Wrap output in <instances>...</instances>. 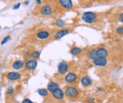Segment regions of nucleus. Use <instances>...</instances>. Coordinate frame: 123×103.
<instances>
[{"label": "nucleus", "mask_w": 123, "mask_h": 103, "mask_svg": "<svg viewBox=\"0 0 123 103\" xmlns=\"http://www.w3.org/2000/svg\"><path fill=\"white\" fill-rule=\"evenodd\" d=\"M24 4H25V5H28V4H29V2H26Z\"/></svg>", "instance_id": "31"}, {"label": "nucleus", "mask_w": 123, "mask_h": 103, "mask_svg": "<svg viewBox=\"0 0 123 103\" xmlns=\"http://www.w3.org/2000/svg\"><path fill=\"white\" fill-rule=\"evenodd\" d=\"M93 63L98 66H105L107 64V60L103 57H97L93 60Z\"/></svg>", "instance_id": "4"}, {"label": "nucleus", "mask_w": 123, "mask_h": 103, "mask_svg": "<svg viewBox=\"0 0 123 103\" xmlns=\"http://www.w3.org/2000/svg\"><path fill=\"white\" fill-rule=\"evenodd\" d=\"M69 32H70V30L69 29H62L59 30L58 32L56 33L54 38V39H60L61 38H63L64 35H67Z\"/></svg>", "instance_id": "5"}, {"label": "nucleus", "mask_w": 123, "mask_h": 103, "mask_svg": "<svg viewBox=\"0 0 123 103\" xmlns=\"http://www.w3.org/2000/svg\"><path fill=\"white\" fill-rule=\"evenodd\" d=\"M88 56L90 60H94L98 56H97V52H96V50H91L89 53H88Z\"/></svg>", "instance_id": "18"}, {"label": "nucleus", "mask_w": 123, "mask_h": 103, "mask_svg": "<svg viewBox=\"0 0 123 103\" xmlns=\"http://www.w3.org/2000/svg\"><path fill=\"white\" fill-rule=\"evenodd\" d=\"M59 88V85L54 82H50L48 84V90L50 92H54L57 89Z\"/></svg>", "instance_id": "15"}, {"label": "nucleus", "mask_w": 123, "mask_h": 103, "mask_svg": "<svg viewBox=\"0 0 123 103\" xmlns=\"http://www.w3.org/2000/svg\"><path fill=\"white\" fill-rule=\"evenodd\" d=\"M76 79H77L76 75L73 72H70V73H68L67 75H66L65 81L68 84H73L76 81Z\"/></svg>", "instance_id": "7"}, {"label": "nucleus", "mask_w": 123, "mask_h": 103, "mask_svg": "<svg viewBox=\"0 0 123 103\" xmlns=\"http://www.w3.org/2000/svg\"><path fill=\"white\" fill-rule=\"evenodd\" d=\"M82 20L85 22L88 23H92L96 20L97 19V14L94 12H91V11H87L85 12L84 14L82 16Z\"/></svg>", "instance_id": "1"}, {"label": "nucleus", "mask_w": 123, "mask_h": 103, "mask_svg": "<svg viewBox=\"0 0 123 103\" xmlns=\"http://www.w3.org/2000/svg\"><path fill=\"white\" fill-rule=\"evenodd\" d=\"M94 102V99H93V98H90L89 99V102L90 103H92V102Z\"/></svg>", "instance_id": "30"}, {"label": "nucleus", "mask_w": 123, "mask_h": 103, "mask_svg": "<svg viewBox=\"0 0 123 103\" xmlns=\"http://www.w3.org/2000/svg\"><path fill=\"white\" fill-rule=\"evenodd\" d=\"M55 25L60 28H63L65 26V22L61 19H58L55 20Z\"/></svg>", "instance_id": "19"}, {"label": "nucleus", "mask_w": 123, "mask_h": 103, "mask_svg": "<svg viewBox=\"0 0 123 103\" xmlns=\"http://www.w3.org/2000/svg\"><path fill=\"white\" fill-rule=\"evenodd\" d=\"M118 20L122 22V23H123V13H122V14L118 16Z\"/></svg>", "instance_id": "25"}, {"label": "nucleus", "mask_w": 123, "mask_h": 103, "mask_svg": "<svg viewBox=\"0 0 123 103\" xmlns=\"http://www.w3.org/2000/svg\"><path fill=\"white\" fill-rule=\"evenodd\" d=\"M116 32L118 35H123V26H119L116 29Z\"/></svg>", "instance_id": "22"}, {"label": "nucleus", "mask_w": 123, "mask_h": 103, "mask_svg": "<svg viewBox=\"0 0 123 103\" xmlns=\"http://www.w3.org/2000/svg\"><path fill=\"white\" fill-rule=\"evenodd\" d=\"M40 12H41V14H43V15L48 16V15H50L52 13V10H51V8L50 6L45 5V6H42L41 8Z\"/></svg>", "instance_id": "11"}, {"label": "nucleus", "mask_w": 123, "mask_h": 103, "mask_svg": "<svg viewBox=\"0 0 123 103\" xmlns=\"http://www.w3.org/2000/svg\"><path fill=\"white\" fill-rule=\"evenodd\" d=\"M7 78L11 80H15L20 78V75L17 71H12L7 75Z\"/></svg>", "instance_id": "12"}, {"label": "nucleus", "mask_w": 123, "mask_h": 103, "mask_svg": "<svg viewBox=\"0 0 123 103\" xmlns=\"http://www.w3.org/2000/svg\"><path fill=\"white\" fill-rule=\"evenodd\" d=\"M22 103H33L31 100L28 99V98H25L24 100H23V102H22Z\"/></svg>", "instance_id": "24"}, {"label": "nucleus", "mask_w": 123, "mask_h": 103, "mask_svg": "<svg viewBox=\"0 0 123 103\" xmlns=\"http://www.w3.org/2000/svg\"><path fill=\"white\" fill-rule=\"evenodd\" d=\"M38 93L40 96H46L48 95V90L46 89H39L38 90Z\"/></svg>", "instance_id": "20"}, {"label": "nucleus", "mask_w": 123, "mask_h": 103, "mask_svg": "<svg viewBox=\"0 0 123 103\" xmlns=\"http://www.w3.org/2000/svg\"><path fill=\"white\" fill-rule=\"evenodd\" d=\"M52 96L54 98L58 100H60L62 99L64 96V91L62 89H60V88L57 89L56 90H54V92H52Z\"/></svg>", "instance_id": "6"}, {"label": "nucleus", "mask_w": 123, "mask_h": 103, "mask_svg": "<svg viewBox=\"0 0 123 103\" xmlns=\"http://www.w3.org/2000/svg\"><path fill=\"white\" fill-rule=\"evenodd\" d=\"M68 64L67 63V62L62 61L61 62L58 64V72L60 75H65L67 72L68 71Z\"/></svg>", "instance_id": "3"}, {"label": "nucleus", "mask_w": 123, "mask_h": 103, "mask_svg": "<svg viewBox=\"0 0 123 103\" xmlns=\"http://www.w3.org/2000/svg\"><path fill=\"white\" fill-rule=\"evenodd\" d=\"M36 66H37V61L34 59L27 61V62L26 63V67L29 70H33L36 68Z\"/></svg>", "instance_id": "9"}, {"label": "nucleus", "mask_w": 123, "mask_h": 103, "mask_svg": "<svg viewBox=\"0 0 123 103\" xmlns=\"http://www.w3.org/2000/svg\"><path fill=\"white\" fill-rule=\"evenodd\" d=\"M24 61H22V60H17L16 62H15L14 63H13V66H12V67L13 68H14L15 69H21L22 67L24 66Z\"/></svg>", "instance_id": "16"}, {"label": "nucleus", "mask_w": 123, "mask_h": 103, "mask_svg": "<svg viewBox=\"0 0 123 103\" xmlns=\"http://www.w3.org/2000/svg\"><path fill=\"white\" fill-rule=\"evenodd\" d=\"M59 2L61 6L66 8V9H71L73 8L72 0H59Z\"/></svg>", "instance_id": "8"}, {"label": "nucleus", "mask_w": 123, "mask_h": 103, "mask_svg": "<svg viewBox=\"0 0 123 103\" xmlns=\"http://www.w3.org/2000/svg\"><path fill=\"white\" fill-rule=\"evenodd\" d=\"M20 6V3H17L16 5L14 6V8H13V9H17V8H18Z\"/></svg>", "instance_id": "28"}, {"label": "nucleus", "mask_w": 123, "mask_h": 103, "mask_svg": "<svg viewBox=\"0 0 123 103\" xmlns=\"http://www.w3.org/2000/svg\"><path fill=\"white\" fill-rule=\"evenodd\" d=\"M30 56H31V53H30V52H27V53H26V54H25V58H29Z\"/></svg>", "instance_id": "27"}, {"label": "nucleus", "mask_w": 123, "mask_h": 103, "mask_svg": "<svg viewBox=\"0 0 123 103\" xmlns=\"http://www.w3.org/2000/svg\"><path fill=\"white\" fill-rule=\"evenodd\" d=\"M81 83L83 86L87 87V86H89V85L92 83V79L89 77V76H85L83 77L81 80Z\"/></svg>", "instance_id": "13"}, {"label": "nucleus", "mask_w": 123, "mask_h": 103, "mask_svg": "<svg viewBox=\"0 0 123 103\" xmlns=\"http://www.w3.org/2000/svg\"><path fill=\"white\" fill-rule=\"evenodd\" d=\"M82 51V50L79 47H73L71 50H70V53L74 56H76V55H79V53H81Z\"/></svg>", "instance_id": "17"}, {"label": "nucleus", "mask_w": 123, "mask_h": 103, "mask_svg": "<svg viewBox=\"0 0 123 103\" xmlns=\"http://www.w3.org/2000/svg\"><path fill=\"white\" fill-rule=\"evenodd\" d=\"M39 55H40V52H39V51H34L31 53V56L33 58H34V59L38 58L39 56Z\"/></svg>", "instance_id": "21"}, {"label": "nucleus", "mask_w": 123, "mask_h": 103, "mask_svg": "<svg viewBox=\"0 0 123 103\" xmlns=\"http://www.w3.org/2000/svg\"><path fill=\"white\" fill-rule=\"evenodd\" d=\"M36 3H37V5H40V4L42 3L41 0H36Z\"/></svg>", "instance_id": "29"}, {"label": "nucleus", "mask_w": 123, "mask_h": 103, "mask_svg": "<svg viewBox=\"0 0 123 103\" xmlns=\"http://www.w3.org/2000/svg\"><path fill=\"white\" fill-rule=\"evenodd\" d=\"M9 38H10V36H6L5 38H4L3 40H2V44H5L8 41V40H9Z\"/></svg>", "instance_id": "23"}, {"label": "nucleus", "mask_w": 123, "mask_h": 103, "mask_svg": "<svg viewBox=\"0 0 123 103\" xmlns=\"http://www.w3.org/2000/svg\"><path fill=\"white\" fill-rule=\"evenodd\" d=\"M0 28H1V26H0Z\"/></svg>", "instance_id": "32"}, {"label": "nucleus", "mask_w": 123, "mask_h": 103, "mask_svg": "<svg viewBox=\"0 0 123 103\" xmlns=\"http://www.w3.org/2000/svg\"><path fill=\"white\" fill-rule=\"evenodd\" d=\"M64 95L68 98H75L78 96L79 91L76 87L69 86L65 89Z\"/></svg>", "instance_id": "2"}, {"label": "nucleus", "mask_w": 123, "mask_h": 103, "mask_svg": "<svg viewBox=\"0 0 123 103\" xmlns=\"http://www.w3.org/2000/svg\"><path fill=\"white\" fill-rule=\"evenodd\" d=\"M97 52V56L98 57H103V58H106L108 55V52L105 48L103 47H100L98 48V50H96Z\"/></svg>", "instance_id": "10"}, {"label": "nucleus", "mask_w": 123, "mask_h": 103, "mask_svg": "<svg viewBox=\"0 0 123 103\" xmlns=\"http://www.w3.org/2000/svg\"><path fill=\"white\" fill-rule=\"evenodd\" d=\"M37 38L39 39H47L48 37L50 36V34L47 31H41L37 33Z\"/></svg>", "instance_id": "14"}, {"label": "nucleus", "mask_w": 123, "mask_h": 103, "mask_svg": "<svg viewBox=\"0 0 123 103\" xmlns=\"http://www.w3.org/2000/svg\"><path fill=\"white\" fill-rule=\"evenodd\" d=\"M13 91H14V89H13V88H12V87H9V88L8 89L7 93H11Z\"/></svg>", "instance_id": "26"}]
</instances>
